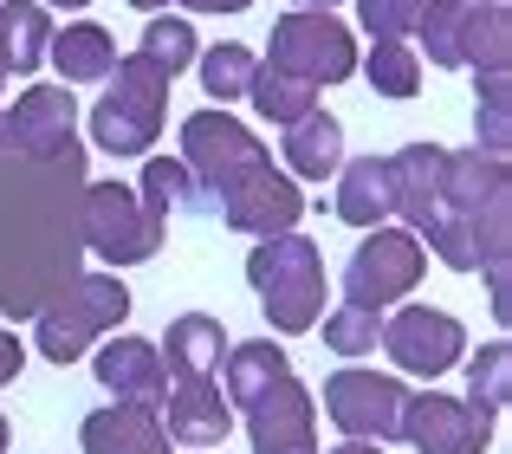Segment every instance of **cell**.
<instances>
[{
	"mask_svg": "<svg viewBox=\"0 0 512 454\" xmlns=\"http://www.w3.org/2000/svg\"><path fill=\"white\" fill-rule=\"evenodd\" d=\"M247 279H253V299H260L266 325L299 338L325 318V253L292 227V234H273L253 247L247 260Z\"/></svg>",
	"mask_w": 512,
	"mask_h": 454,
	"instance_id": "6da1fadb",
	"label": "cell"
},
{
	"mask_svg": "<svg viewBox=\"0 0 512 454\" xmlns=\"http://www.w3.org/2000/svg\"><path fill=\"white\" fill-rule=\"evenodd\" d=\"M182 169L195 176V215H214L240 182L266 176L273 156H266V143L253 137L240 117H227V111L208 104V111H195L182 124Z\"/></svg>",
	"mask_w": 512,
	"mask_h": 454,
	"instance_id": "7a4b0ae2",
	"label": "cell"
},
{
	"mask_svg": "<svg viewBox=\"0 0 512 454\" xmlns=\"http://www.w3.org/2000/svg\"><path fill=\"white\" fill-rule=\"evenodd\" d=\"M169 85H175V78L163 72V65H150L143 52L117 59L104 98L91 104V143H98V150H111V156H143L156 137H163Z\"/></svg>",
	"mask_w": 512,
	"mask_h": 454,
	"instance_id": "3957f363",
	"label": "cell"
},
{
	"mask_svg": "<svg viewBox=\"0 0 512 454\" xmlns=\"http://www.w3.org/2000/svg\"><path fill=\"white\" fill-rule=\"evenodd\" d=\"M124 318H130V286L124 279L117 273H78L39 305L33 344H39L46 364H72V357H85L91 344H98L104 331H117Z\"/></svg>",
	"mask_w": 512,
	"mask_h": 454,
	"instance_id": "277c9868",
	"label": "cell"
},
{
	"mask_svg": "<svg viewBox=\"0 0 512 454\" xmlns=\"http://www.w3.org/2000/svg\"><path fill=\"white\" fill-rule=\"evenodd\" d=\"M0 156H33L65 176L85 169V143H78V104L65 85H33L20 91L13 111H0Z\"/></svg>",
	"mask_w": 512,
	"mask_h": 454,
	"instance_id": "5b68a950",
	"label": "cell"
},
{
	"mask_svg": "<svg viewBox=\"0 0 512 454\" xmlns=\"http://www.w3.org/2000/svg\"><path fill=\"white\" fill-rule=\"evenodd\" d=\"M422 273H428L422 240H415L409 227H376V234H363V247L350 253V266H344V305L383 318L396 299H409Z\"/></svg>",
	"mask_w": 512,
	"mask_h": 454,
	"instance_id": "8992f818",
	"label": "cell"
},
{
	"mask_svg": "<svg viewBox=\"0 0 512 454\" xmlns=\"http://www.w3.org/2000/svg\"><path fill=\"white\" fill-rule=\"evenodd\" d=\"M266 65L286 72V78H305L312 91L318 85H344V78L357 72V39H350L331 13H279Z\"/></svg>",
	"mask_w": 512,
	"mask_h": 454,
	"instance_id": "52a82bcc",
	"label": "cell"
},
{
	"mask_svg": "<svg viewBox=\"0 0 512 454\" xmlns=\"http://www.w3.org/2000/svg\"><path fill=\"white\" fill-rule=\"evenodd\" d=\"M163 227L124 182H91L85 189V240L104 266H143L163 253Z\"/></svg>",
	"mask_w": 512,
	"mask_h": 454,
	"instance_id": "ba28073f",
	"label": "cell"
},
{
	"mask_svg": "<svg viewBox=\"0 0 512 454\" xmlns=\"http://www.w3.org/2000/svg\"><path fill=\"white\" fill-rule=\"evenodd\" d=\"M402 377H376V370H338L325 377V416L344 429V442H402Z\"/></svg>",
	"mask_w": 512,
	"mask_h": 454,
	"instance_id": "9c48e42d",
	"label": "cell"
},
{
	"mask_svg": "<svg viewBox=\"0 0 512 454\" xmlns=\"http://www.w3.org/2000/svg\"><path fill=\"white\" fill-rule=\"evenodd\" d=\"M389 351V364L409 370V377H441V370L461 364L467 351V331L454 312H441V305H402L396 318H383V338H376Z\"/></svg>",
	"mask_w": 512,
	"mask_h": 454,
	"instance_id": "30bf717a",
	"label": "cell"
},
{
	"mask_svg": "<svg viewBox=\"0 0 512 454\" xmlns=\"http://www.w3.org/2000/svg\"><path fill=\"white\" fill-rule=\"evenodd\" d=\"M402 442H409L415 454H487L493 422H480L461 396L422 390V396L402 403Z\"/></svg>",
	"mask_w": 512,
	"mask_h": 454,
	"instance_id": "8fae6325",
	"label": "cell"
},
{
	"mask_svg": "<svg viewBox=\"0 0 512 454\" xmlns=\"http://www.w3.org/2000/svg\"><path fill=\"white\" fill-rule=\"evenodd\" d=\"M247 448L253 454H318V409L299 377H286L279 390H266L247 409Z\"/></svg>",
	"mask_w": 512,
	"mask_h": 454,
	"instance_id": "7c38bea8",
	"label": "cell"
},
{
	"mask_svg": "<svg viewBox=\"0 0 512 454\" xmlns=\"http://www.w3.org/2000/svg\"><path fill=\"white\" fill-rule=\"evenodd\" d=\"M214 215L234 227V234H260V240H273V234H292V221L305 215V195H299V182H292V176L266 169V176L240 182V189L227 195Z\"/></svg>",
	"mask_w": 512,
	"mask_h": 454,
	"instance_id": "4fadbf2b",
	"label": "cell"
},
{
	"mask_svg": "<svg viewBox=\"0 0 512 454\" xmlns=\"http://www.w3.org/2000/svg\"><path fill=\"white\" fill-rule=\"evenodd\" d=\"M98 383L111 390V403H130V409H163L169 396V370H163V351L150 338H111L98 351Z\"/></svg>",
	"mask_w": 512,
	"mask_h": 454,
	"instance_id": "5bb4252c",
	"label": "cell"
},
{
	"mask_svg": "<svg viewBox=\"0 0 512 454\" xmlns=\"http://www.w3.org/2000/svg\"><path fill=\"white\" fill-rule=\"evenodd\" d=\"M156 416H163V435L182 448H214L234 435V409H227L221 383H169Z\"/></svg>",
	"mask_w": 512,
	"mask_h": 454,
	"instance_id": "9a60e30c",
	"label": "cell"
},
{
	"mask_svg": "<svg viewBox=\"0 0 512 454\" xmlns=\"http://www.w3.org/2000/svg\"><path fill=\"white\" fill-rule=\"evenodd\" d=\"M512 195V169L506 156H487V150H448V163H441V208H454V215H487L493 202H506Z\"/></svg>",
	"mask_w": 512,
	"mask_h": 454,
	"instance_id": "2e32d148",
	"label": "cell"
},
{
	"mask_svg": "<svg viewBox=\"0 0 512 454\" xmlns=\"http://www.w3.org/2000/svg\"><path fill=\"white\" fill-rule=\"evenodd\" d=\"M78 442L85 454H169L163 416L156 409H130V403H104L78 422Z\"/></svg>",
	"mask_w": 512,
	"mask_h": 454,
	"instance_id": "e0dca14e",
	"label": "cell"
},
{
	"mask_svg": "<svg viewBox=\"0 0 512 454\" xmlns=\"http://www.w3.org/2000/svg\"><path fill=\"white\" fill-rule=\"evenodd\" d=\"M221 357H227V331L221 318L208 312H182L169 325V344H163V370L175 383H214L221 377Z\"/></svg>",
	"mask_w": 512,
	"mask_h": 454,
	"instance_id": "ac0fdd59",
	"label": "cell"
},
{
	"mask_svg": "<svg viewBox=\"0 0 512 454\" xmlns=\"http://www.w3.org/2000/svg\"><path fill=\"white\" fill-rule=\"evenodd\" d=\"M221 377H227V409H253L266 390H279V383L292 377V357H286V344H273V338H247V344H227V357H221Z\"/></svg>",
	"mask_w": 512,
	"mask_h": 454,
	"instance_id": "d6986e66",
	"label": "cell"
},
{
	"mask_svg": "<svg viewBox=\"0 0 512 454\" xmlns=\"http://www.w3.org/2000/svg\"><path fill=\"white\" fill-rule=\"evenodd\" d=\"M46 65L65 78V91L72 85H104V78L117 72V39L104 33L98 20H72L65 33H52Z\"/></svg>",
	"mask_w": 512,
	"mask_h": 454,
	"instance_id": "ffe728a7",
	"label": "cell"
},
{
	"mask_svg": "<svg viewBox=\"0 0 512 454\" xmlns=\"http://www.w3.org/2000/svg\"><path fill=\"white\" fill-rule=\"evenodd\" d=\"M441 163L448 150L441 143H409V150L389 156V189H396V215L409 227H422L441 208Z\"/></svg>",
	"mask_w": 512,
	"mask_h": 454,
	"instance_id": "44dd1931",
	"label": "cell"
},
{
	"mask_svg": "<svg viewBox=\"0 0 512 454\" xmlns=\"http://www.w3.org/2000/svg\"><path fill=\"white\" fill-rule=\"evenodd\" d=\"M338 221L350 227H376L396 215V189H389V156H350V163L338 169Z\"/></svg>",
	"mask_w": 512,
	"mask_h": 454,
	"instance_id": "7402d4cb",
	"label": "cell"
},
{
	"mask_svg": "<svg viewBox=\"0 0 512 454\" xmlns=\"http://www.w3.org/2000/svg\"><path fill=\"white\" fill-rule=\"evenodd\" d=\"M279 156H286V169H299V176H312V182L338 176V169H344V124L331 111L299 117V124H286Z\"/></svg>",
	"mask_w": 512,
	"mask_h": 454,
	"instance_id": "603a6c76",
	"label": "cell"
},
{
	"mask_svg": "<svg viewBox=\"0 0 512 454\" xmlns=\"http://www.w3.org/2000/svg\"><path fill=\"white\" fill-rule=\"evenodd\" d=\"M52 46V13L39 0H7L0 7V72H39Z\"/></svg>",
	"mask_w": 512,
	"mask_h": 454,
	"instance_id": "cb8c5ba5",
	"label": "cell"
},
{
	"mask_svg": "<svg viewBox=\"0 0 512 454\" xmlns=\"http://www.w3.org/2000/svg\"><path fill=\"white\" fill-rule=\"evenodd\" d=\"M461 52L474 72H512V7L493 0V7H467V33Z\"/></svg>",
	"mask_w": 512,
	"mask_h": 454,
	"instance_id": "d4e9b609",
	"label": "cell"
},
{
	"mask_svg": "<svg viewBox=\"0 0 512 454\" xmlns=\"http://www.w3.org/2000/svg\"><path fill=\"white\" fill-rule=\"evenodd\" d=\"M506 396H512V344L493 338L467 357V409H474L480 422H493L506 409Z\"/></svg>",
	"mask_w": 512,
	"mask_h": 454,
	"instance_id": "484cf974",
	"label": "cell"
},
{
	"mask_svg": "<svg viewBox=\"0 0 512 454\" xmlns=\"http://www.w3.org/2000/svg\"><path fill=\"white\" fill-rule=\"evenodd\" d=\"M512 143V72H474V150L506 156Z\"/></svg>",
	"mask_w": 512,
	"mask_h": 454,
	"instance_id": "4316f807",
	"label": "cell"
},
{
	"mask_svg": "<svg viewBox=\"0 0 512 454\" xmlns=\"http://www.w3.org/2000/svg\"><path fill=\"white\" fill-rule=\"evenodd\" d=\"M137 202L150 208L156 221H169V215H195V176L182 169V156H150V163H143Z\"/></svg>",
	"mask_w": 512,
	"mask_h": 454,
	"instance_id": "83f0119b",
	"label": "cell"
},
{
	"mask_svg": "<svg viewBox=\"0 0 512 454\" xmlns=\"http://www.w3.org/2000/svg\"><path fill=\"white\" fill-rule=\"evenodd\" d=\"M247 98H253V111H260V117H273L279 130L318 111V91L305 85V78H286V72H273V65H260V72H253Z\"/></svg>",
	"mask_w": 512,
	"mask_h": 454,
	"instance_id": "f1b7e54d",
	"label": "cell"
},
{
	"mask_svg": "<svg viewBox=\"0 0 512 454\" xmlns=\"http://www.w3.org/2000/svg\"><path fill=\"white\" fill-rule=\"evenodd\" d=\"M253 72H260V59H253V52L240 46V39H221V46H208V52H201V91H208L214 104L247 98Z\"/></svg>",
	"mask_w": 512,
	"mask_h": 454,
	"instance_id": "f546056e",
	"label": "cell"
},
{
	"mask_svg": "<svg viewBox=\"0 0 512 454\" xmlns=\"http://www.w3.org/2000/svg\"><path fill=\"white\" fill-rule=\"evenodd\" d=\"M461 33H467V7H461V0H428L422 20H415V39H422L428 65H448V72H454V65H467Z\"/></svg>",
	"mask_w": 512,
	"mask_h": 454,
	"instance_id": "4dcf8cb0",
	"label": "cell"
},
{
	"mask_svg": "<svg viewBox=\"0 0 512 454\" xmlns=\"http://www.w3.org/2000/svg\"><path fill=\"white\" fill-rule=\"evenodd\" d=\"M415 234L428 240V253L435 260H448L454 273H480V234H474V221L467 215H454V208H435Z\"/></svg>",
	"mask_w": 512,
	"mask_h": 454,
	"instance_id": "1f68e13d",
	"label": "cell"
},
{
	"mask_svg": "<svg viewBox=\"0 0 512 454\" xmlns=\"http://www.w3.org/2000/svg\"><path fill=\"white\" fill-rule=\"evenodd\" d=\"M357 72L370 78L376 98H415L422 91V59L409 46H389V39H376L370 59H357Z\"/></svg>",
	"mask_w": 512,
	"mask_h": 454,
	"instance_id": "d6a6232c",
	"label": "cell"
},
{
	"mask_svg": "<svg viewBox=\"0 0 512 454\" xmlns=\"http://www.w3.org/2000/svg\"><path fill=\"white\" fill-rule=\"evenodd\" d=\"M137 52L175 78L182 65H195V26H188L182 13H150V26H143V46H137Z\"/></svg>",
	"mask_w": 512,
	"mask_h": 454,
	"instance_id": "836d02e7",
	"label": "cell"
},
{
	"mask_svg": "<svg viewBox=\"0 0 512 454\" xmlns=\"http://www.w3.org/2000/svg\"><path fill=\"white\" fill-rule=\"evenodd\" d=\"M312 331H325V344L338 357H363V351H376V338H383V318L357 312V305H338V312H325V325H312Z\"/></svg>",
	"mask_w": 512,
	"mask_h": 454,
	"instance_id": "e575fe53",
	"label": "cell"
},
{
	"mask_svg": "<svg viewBox=\"0 0 512 454\" xmlns=\"http://www.w3.org/2000/svg\"><path fill=\"white\" fill-rule=\"evenodd\" d=\"M422 7H428V0H357L363 33H370V39H389V46H409Z\"/></svg>",
	"mask_w": 512,
	"mask_h": 454,
	"instance_id": "d590c367",
	"label": "cell"
},
{
	"mask_svg": "<svg viewBox=\"0 0 512 454\" xmlns=\"http://www.w3.org/2000/svg\"><path fill=\"white\" fill-rule=\"evenodd\" d=\"M20 364H26L20 338H13V331H0V383H13V377H20Z\"/></svg>",
	"mask_w": 512,
	"mask_h": 454,
	"instance_id": "8d00e7d4",
	"label": "cell"
},
{
	"mask_svg": "<svg viewBox=\"0 0 512 454\" xmlns=\"http://www.w3.org/2000/svg\"><path fill=\"white\" fill-rule=\"evenodd\" d=\"M188 13H240V7H253V0H182Z\"/></svg>",
	"mask_w": 512,
	"mask_h": 454,
	"instance_id": "74e56055",
	"label": "cell"
},
{
	"mask_svg": "<svg viewBox=\"0 0 512 454\" xmlns=\"http://www.w3.org/2000/svg\"><path fill=\"white\" fill-rule=\"evenodd\" d=\"M331 454H383V448H376V442H338Z\"/></svg>",
	"mask_w": 512,
	"mask_h": 454,
	"instance_id": "f35d334b",
	"label": "cell"
},
{
	"mask_svg": "<svg viewBox=\"0 0 512 454\" xmlns=\"http://www.w3.org/2000/svg\"><path fill=\"white\" fill-rule=\"evenodd\" d=\"M292 7H305V13H331V7H344V0H292Z\"/></svg>",
	"mask_w": 512,
	"mask_h": 454,
	"instance_id": "ab89813d",
	"label": "cell"
},
{
	"mask_svg": "<svg viewBox=\"0 0 512 454\" xmlns=\"http://www.w3.org/2000/svg\"><path fill=\"white\" fill-rule=\"evenodd\" d=\"M130 7H137V13H169L175 0H130Z\"/></svg>",
	"mask_w": 512,
	"mask_h": 454,
	"instance_id": "60d3db41",
	"label": "cell"
},
{
	"mask_svg": "<svg viewBox=\"0 0 512 454\" xmlns=\"http://www.w3.org/2000/svg\"><path fill=\"white\" fill-rule=\"evenodd\" d=\"M39 7H91V0H39Z\"/></svg>",
	"mask_w": 512,
	"mask_h": 454,
	"instance_id": "b9f144b4",
	"label": "cell"
},
{
	"mask_svg": "<svg viewBox=\"0 0 512 454\" xmlns=\"http://www.w3.org/2000/svg\"><path fill=\"white\" fill-rule=\"evenodd\" d=\"M0 454H7V416H0Z\"/></svg>",
	"mask_w": 512,
	"mask_h": 454,
	"instance_id": "7bdbcfd3",
	"label": "cell"
},
{
	"mask_svg": "<svg viewBox=\"0 0 512 454\" xmlns=\"http://www.w3.org/2000/svg\"><path fill=\"white\" fill-rule=\"evenodd\" d=\"M461 7H493V0H461Z\"/></svg>",
	"mask_w": 512,
	"mask_h": 454,
	"instance_id": "ee69618b",
	"label": "cell"
},
{
	"mask_svg": "<svg viewBox=\"0 0 512 454\" xmlns=\"http://www.w3.org/2000/svg\"><path fill=\"white\" fill-rule=\"evenodd\" d=\"M0 91H7V72H0Z\"/></svg>",
	"mask_w": 512,
	"mask_h": 454,
	"instance_id": "f6af8a7d",
	"label": "cell"
}]
</instances>
